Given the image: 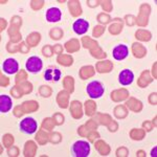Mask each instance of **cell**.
Instances as JSON below:
<instances>
[{"instance_id": "obj_1", "label": "cell", "mask_w": 157, "mask_h": 157, "mask_svg": "<svg viewBox=\"0 0 157 157\" xmlns=\"http://www.w3.org/2000/svg\"><path fill=\"white\" fill-rule=\"evenodd\" d=\"M71 153L75 157H87L90 154V145L86 140H78L71 147Z\"/></svg>"}, {"instance_id": "obj_2", "label": "cell", "mask_w": 157, "mask_h": 157, "mask_svg": "<svg viewBox=\"0 0 157 157\" xmlns=\"http://www.w3.org/2000/svg\"><path fill=\"white\" fill-rule=\"evenodd\" d=\"M86 92L91 98H100L104 95L105 88L98 81H92L86 87Z\"/></svg>"}, {"instance_id": "obj_3", "label": "cell", "mask_w": 157, "mask_h": 157, "mask_svg": "<svg viewBox=\"0 0 157 157\" xmlns=\"http://www.w3.org/2000/svg\"><path fill=\"white\" fill-rule=\"evenodd\" d=\"M20 131L24 134H33L37 131L38 124L37 121L33 117H26L22 120L19 124Z\"/></svg>"}, {"instance_id": "obj_4", "label": "cell", "mask_w": 157, "mask_h": 157, "mask_svg": "<svg viewBox=\"0 0 157 157\" xmlns=\"http://www.w3.org/2000/svg\"><path fill=\"white\" fill-rule=\"evenodd\" d=\"M25 67H26V70L30 73H38L42 70L43 68V62L42 60L40 59L39 57H36V56H33V57L29 58L26 60V63H25Z\"/></svg>"}, {"instance_id": "obj_5", "label": "cell", "mask_w": 157, "mask_h": 157, "mask_svg": "<svg viewBox=\"0 0 157 157\" xmlns=\"http://www.w3.org/2000/svg\"><path fill=\"white\" fill-rule=\"evenodd\" d=\"M2 70L7 75H14L19 70V63L17 60L9 58L2 63Z\"/></svg>"}, {"instance_id": "obj_6", "label": "cell", "mask_w": 157, "mask_h": 157, "mask_svg": "<svg viewBox=\"0 0 157 157\" xmlns=\"http://www.w3.org/2000/svg\"><path fill=\"white\" fill-rule=\"evenodd\" d=\"M129 55V48L127 45L125 44H118L113 48L112 56L116 61H121L128 57Z\"/></svg>"}, {"instance_id": "obj_7", "label": "cell", "mask_w": 157, "mask_h": 157, "mask_svg": "<svg viewBox=\"0 0 157 157\" xmlns=\"http://www.w3.org/2000/svg\"><path fill=\"white\" fill-rule=\"evenodd\" d=\"M88 29H89V23H88L87 20L85 19H78L73 22L72 24V29L73 32L77 35H84L88 32Z\"/></svg>"}, {"instance_id": "obj_8", "label": "cell", "mask_w": 157, "mask_h": 157, "mask_svg": "<svg viewBox=\"0 0 157 157\" xmlns=\"http://www.w3.org/2000/svg\"><path fill=\"white\" fill-rule=\"evenodd\" d=\"M133 80H134V73L132 72V70L128 69V68L121 70L120 72V75H118V82L123 86L131 85Z\"/></svg>"}, {"instance_id": "obj_9", "label": "cell", "mask_w": 157, "mask_h": 157, "mask_svg": "<svg viewBox=\"0 0 157 157\" xmlns=\"http://www.w3.org/2000/svg\"><path fill=\"white\" fill-rule=\"evenodd\" d=\"M61 75H62V72H61L60 69L58 68H55V67H50V68H47L44 72V80L45 81H48V82H58V81L61 78Z\"/></svg>"}, {"instance_id": "obj_10", "label": "cell", "mask_w": 157, "mask_h": 157, "mask_svg": "<svg viewBox=\"0 0 157 157\" xmlns=\"http://www.w3.org/2000/svg\"><path fill=\"white\" fill-rule=\"evenodd\" d=\"M45 17L47 22H58L62 19V12L59 7H49L46 11Z\"/></svg>"}, {"instance_id": "obj_11", "label": "cell", "mask_w": 157, "mask_h": 157, "mask_svg": "<svg viewBox=\"0 0 157 157\" xmlns=\"http://www.w3.org/2000/svg\"><path fill=\"white\" fill-rule=\"evenodd\" d=\"M13 107V102L12 98L6 94H1L0 95V112L1 113H6Z\"/></svg>"}, {"instance_id": "obj_12", "label": "cell", "mask_w": 157, "mask_h": 157, "mask_svg": "<svg viewBox=\"0 0 157 157\" xmlns=\"http://www.w3.org/2000/svg\"><path fill=\"white\" fill-rule=\"evenodd\" d=\"M155 151H156V148H155V149H154V150H153V151H152V154H151V155H152V156H156V154H155Z\"/></svg>"}]
</instances>
